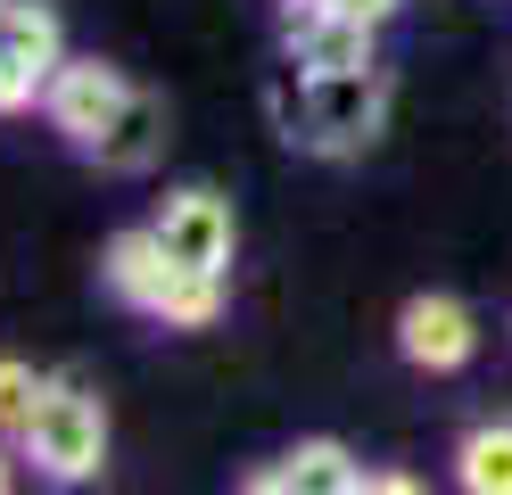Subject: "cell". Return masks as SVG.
<instances>
[{
    "mask_svg": "<svg viewBox=\"0 0 512 495\" xmlns=\"http://www.w3.org/2000/svg\"><path fill=\"white\" fill-rule=\"evenodd\" d=\"M380 116H389V75L380 66H339V75H298L290 99V141L314 157H356Z\"/></svg>",
    "mask_w": 512,
    "mask_h": 495,
    "instance_id": "1",
    "label": "cell"
},
{
    "mask_svg": "<svg viewBox=\"0 0 512 495\" xmlns=\"http://www.w3.org/2000/svg\"><path fill=\"white\" fill-rule=\"evenodd\" d=\"M17 446L58 487L100 479L108 471V413H100V396H91L83 380H42V405H34V421L17 429Z\"/></svg>",
    "mask_w": 512,
    "mask_h": 495,
    "instance_id": "2",
    "label": "cell"
},
{
    "mask_svg": "<svg viewBox=\"0 0 512 495\" xmlns=\"http://www.w3.org/2000/svg\"><path fill=\"white\" fill-rule=\"evenodd\" d=\"M149 223H157V240H166L174 264H190V273H232L240 223H232V198H223V190L182 182V190H166V207H157Z\"/></svg>",
    "mask_w": 512,
    "mask_h": 495,
    "instance_id": "3",
    "label": "cell"
},
{
    "mask_svg": "<svg viewBox=\"0 0 512 495\" xmlns=\"http://www.w3.org/2000/svg\"><path fill=\"white\" fill-rule=\"evenodd\" d=\"M124 91H133V83H124L108 58H67V66H58V75L42 83V124H50L67 149H83V157H91V141H100V132L116 124Z\"/></svg>",
    "mask_w": 512,
    "mask_h": 495,
    "instance_id": "4",
    "label": "cell"
},
{
    "mask_svg": "<svg viewBox=\"0 0 512 495\" xmlns=\"http://www.w3.org/2000/svg\"><path fill=\"white\" fill-rule=\"evenodd\" d=\"M397 347H405V363H422V372H463L471 347H479V322H471L463 297L422 289V297H405V314H397Z\"/></svg>",
    "mask_w": 512,
    "mask_h": 495,
    "instance_id": "5",
    "label": "cell"
},
{
    "mask_svg": "<svg viewBox=\"0 0 512 495\" xmlns=\"http://www.w3.org/2000/svg\"><path fill=\"white\" fill-rule=\"evenodd\" d=\"M240 487H248V495H364L372 471H364V462L347 454L339 438H306V446H290L281 462L248 471Z\"/></svg>",
    "mask_w": 512,
    "mask_h": 495,
    "instance_id": "6",
    "label": "cell"
},
{
    "mask_svg": "<svg viewBox=\"0 0 512 495\" xmlns=\"http://www.w3.org/2000/svg\"><path fill=\"white\" fill-rule=\"evenodd\" d=\"M380 25L331 9V0H306L298 25H290V75H339V66H380L372 58Z\"/></svg>",
    "mask_w": 512,
    "mask_h": 495,
    "instance_id": "7",
    "label": "cell"
},
{
    "mask_svg": "<svg viewBox=\"0 0 512 495\" xmlns=\"http://www.w3.org/2000/svg\"><path fill=\"white\" fill-rule=\"evenodd\" d=\"M174 273H182V264L166 256L157 223H133V231H116V240L100 248V281H108L116 306H133V314H157V297H166Z\"/></svg>",
    "mask_w": 512,
    "mask_h": 495,
    "instance_id": "8",
    "label": "cell"
},
{
    "mask_svg": "<svg viewBox=\"0 0 512 495\" xmlns=\"http://www.w3.org/2000/svg\"><path fill=\"white\" fill-rule=\"evenodd\" d=\"M157 149H166V99L157 91H124L116 124L91 141V165H100V174H149Z\"/></svg>",
    "mask_w": 512,
    "mask_h": 495,
    "instance_id": "9",
    "label": "cell"
},
{
    "mask_svg": "<svg viewBox=\"0 0 512 495\" xmlns=\"http://www.w3.org/2000/svg\"><path fill=\"white\" fill-rule=\"evenodd\" d=\"M9 50L34 83H50L58 66H67V25H58L50 0H9Z\"/></svg>",
    "mask_w": 512,
    "mask_h": 495,
    "instance_id": "10",
    "label": "cell"
},
{
    "mask_svg": "<svg viewBox=\"0 0 512 495\" xmlns=\"http://www.w3.org/2000/svg\"><path fill=\"white\" fill-rule=\"evenodd\" d=\"M455 479L471 495H512V421H479L455 446Z\"/></svg>",
    "mask_w": 512,
    "mask_h": 495,
    "instance_id": "11",
    "label": "cell"
},
{
    "mask_svg": "<svg viewBox=\"0 0 512 495\" xmlns=\"http://www.w3.org/2000/svg\"><path fill=\"white\" fill-rule=\"evenodd\" d=\"M215 314H223V273H190V264H182L149 322H166V330H207Z\"/></svg>",
    "mask_w": 512,
    "mask_h": 495,
    "instance_id": "12",
    "label": "cell"
},
{
    "mask_svg": "<svg viewBox=\"0 0 512 495\" xmlns=\"http://www.w3.org/2000/svg\"><path fill=\"white\" fill-rule=\"evenodd\" d=\"M34 405H42V372H34V363H17V355H0V429L17 438V429L34 421Z\"/></svg>",
    "mask_w": 512,
    "mask_h": 495,
    "instance_id": "13",
    "label": "cell"
},
{
    "mask_svg": "<svg viewBox=\"0 0 512 495\" xmlns=\"http://www.w3.org/2000/svg\"><path fill=\"white\" fill-rule=\"evenodd\" d=\"M17 108H42V83L17 66V50H9V0H0V116H17Z\"/></svg>",
    "mask_w": 512,
    "mask_h": 495,
    "instance_id": "14",
    "label": "cell"
},
{
    "mask_svg": "<svg viewBox=\"0 0 512 495\" xmlns=\"http://www.w3.org/2000/svg\"><path fill=\"white\" fill-rule=\"evenodd\" d=\"M331 9H347V17H364V25H389L405 0H331Z\"/></svg>",
    "mask_w": 512,
    "mask_h": 495,
    "instance_id": "15",
    "label": "cell"
},
{
    "mask_svg": "<svg viewBox=\"0 0 512 495\" xmlns=\"http://www.w3.org/2000/svg\"><path fill=\"white\" fill-rule=\"evenodd\" d=\"M0 487H9V454H0Z\"/></svg>",
    "mask_w": 512,
    "mask_h": 495,
    "instance_id": "16",
    "label": "cell"
},
{
    "mask_svg": "<svg viewBox=\"0 0 512 495\" xmlns=\"http://www.w3.org/2000/svg\"><path fill=\"white\" fill-rule=\"evenodd\" d=\"M290 9H306V0H290Z\"/></svg>",
    "mask_w": 512,
    "mask_h": 495,
    "instance_id": "17",
    "label": "cell"
}]
</instances>
